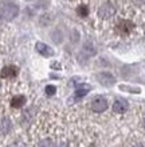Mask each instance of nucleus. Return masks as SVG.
Returning <instances> with one entry per match:
<instances>
[{
	"label": "nucleus",
	"mask_w": 145,
	"mask_h": 147,
	"mask_svg": "<svg viewBox=\"0 0 145 147\" xmlns=\"http://www.w3.org/2000/svg\"><path fill=\"white\" fill-rule=\"evenodd\" d=\"M19 13V7L11 1H1L0 3V19L3 20H12Z\"/></svg>",
	"instance_id": "1"
},
{
	"label": "nucleus",
	"mask_w": 145,
	"mask_h": 147,
	"mask_svg": "<svg viewBox=\"0 0 145 147\" xmlns=\"http://www.w3.org/2000/svg\"><path fill=\"white\" fill-rule=\"evenodd\" d=\"M106 108H108V101H106L105 97H102V96H97V97L93 98L92 101V109L97 113H101V112L106 111Z\"/></svg>",
	"instance_id": "2"
},
{
	"label": "nucleus",
	"mask_w": 145,
	"mask_h": 147,
	"mask_svg": "<svg viewBox=\"0 0 145 147\" xmlns=\"http://www.w3.org/2000/svg\"><path fill=\"white\" fill-rule=\"evenodd\" d=\"M114 13H116V8L113 7V4H110V3H105V4L101 5L100 9H98V16L101 19H110Z\"/></svg>",
	"instance_id": "3"
},
{
	"label": "nucleus",
	"mask_w": 145,
	"mask_h": 147,
	"mask_svg": "<svg viewBox=\"0 0 145 147\" xmlns=\"http://www.w3.org/2000/svg\"><path fill=\"white\" fill-rule=\"evenodd\" d=\"M97 78H98V81L101 82L102 85H105V86H112V85H114L116 82V78L110 73H106V71H104V73H100L98 76H97Z\"/></svg>",
	"instance_id": "4"
},
{
	"label": "nucleus",
	"mask_w": 145,
	"mask_h": 147,
	"mask_svg": "<svg viewBox=\"0 0 145 147\" xmlns=\"http://www.w3.org/2000/svg\"><path fill=\"white\" fill-rule=\"evenodd\" d=\"M18 67L13 66V65H8V66H4L3 70L0 73V76L3 78H13V77L18 76Z\"/></svg>",
	"instance_id": "5"
},
{
	"label": "nucleus",
	"mask_w": 145,
	"mask_h": 147,
	"mask_svg": "<svg viewBox=\"0 0 145 147\" xmlns=\"http://www.w3.org/2000/svg\"><path fill=\"white\" fill-rule=\"evenodd\" d=\"M128 111V102L125 100H116L113 104V112L114 113H125Z\"/></svg>",
	"instance_id": "6"
},
{
	"label": "nucleus",
	"mask_w": 145,
	"mask_h": 147,
	"mask_svg": "<svg viewBox=\"0 0 145 147\" xmlns=\"http://www.w3.org/2000/svg\"><path fill=\"white\" fill-rule=\"evenodd\" d=\"M36 50H38V53H40L43 57H50V55L54 54L51 47L47 46L46 43H43V42H38V43H36Z\"/></svg>",
	"instance_id": "7"
},
{
	"label": "nucleus",
	"mask_w": 145,
	"mask_h": 147,
	"mask_svg": "<svg viewBox=\"0 0 145 147\" xmlns=\"http://www.w3.org/2000/svg\"><path fill=\"white\" fill-rule=\"evenodd\" d=\"M24 104H26V97L23 94H18V96L12 97V100H11V107L13 108H22Z\"/></svg>",
	"instance_id": "8"
},
{
	"label": "nucleus",
	"mask_w": 145,
	"mask_h": 147,
	"mask_svg": "<svg viewBox=\"0 0 145 147\" xmlns=\"http://www.w3.org/2000/svg\"><path fill=\"white\" fill-rule=\"evenodd\" d=\"M89 90H90V86L89 85H78L77 86V89H75V96L77 97H84L86 94L89 93Z\"/></svg>",
	"instance_id": "9"
},
{
	"label": "nucleus",
	"mask_w": 145,
	"mask_h": 147,
	"mask_svg": "<svg viewBox=\"0 0 145 147\" xmlns=\"http://www.w3.org/2000/svg\"><path fill=\"white\" fill-rule=\"evenodd\" d=\"M77 12H78V15L79 16H88L89 15V7L88 5H85V4H82V5H79L78 8H77Z\"/></svg>",
	"instance_id": "10"
},
{
	"label": "nucleus",
	"mask_w": 145,
	"mask_h": 147,
	"mask_svg": "<svg viewBox=\"0 0 145 147\" xmlns=\"http://www.w3.org/2000/svg\"><path fill=\"white\" fill-rule=\"evenodd\" d=\"M38 147H54V142H53V139H42L39 142V144H38Z\"/></svg>",
	"instance_id": "11"
},
{
	"label": "nucleus",
	"mask_w": 145,
	"mask_h": 147,
	"mask_svg": "<svg viewBox=\"0 0 145 147\" xmlns=\"http://www.w3.org/2000/svg\"><path fill=\"white\" fill-rule=\"evenodd\" d=\"M55 92H57V88H55L54 85H47V86H46V93H47L48 96H53Z\"/></svg>",
	"instance_id": "12"
},
{
	"label": "nucleus",
	"mask_w": 145,
	"mask_h": 147,
	"mask_svg": "<svg viewBox=\"0 0 145 147\" xmlns=\"http://www.w3.org/2000/svg\"><path fill=\"white\" fill-rule=\"evenodd\" d=\"M11 147H24V146H23L22 143H15V144H12Z\"/></svg>",
	"instance_id": "13"
},
{
	"label": "nucleus",
	"mask_w": 145,
	"mask_h": 147,
	"mask_svg": "<svg viewBox=\"0 0 145 147\" xmlns=\"http://www.w3.org/2000/svg\"><path fill=\"white\" fill-rule=\"evenodd\" d=\"M57 147H69V146H67V144H65V143H59Z\"/></svg>",
	"instance_id": "14"
},
{
	"label": "nucleus",
	"mask_w": 145,
	"mask_h": 147,
	"mask_svg": "<svg viewBox=\"0 0 145 147\" xmlns=\"http://www.w3.org/2000/svg\"><path fill=\"white\" fill-rule=\"evenodd\" d=\"M133 147H144V146H141V144H134Z\"/></svg>",
	"instance_id": "15"
}]
</instances>
